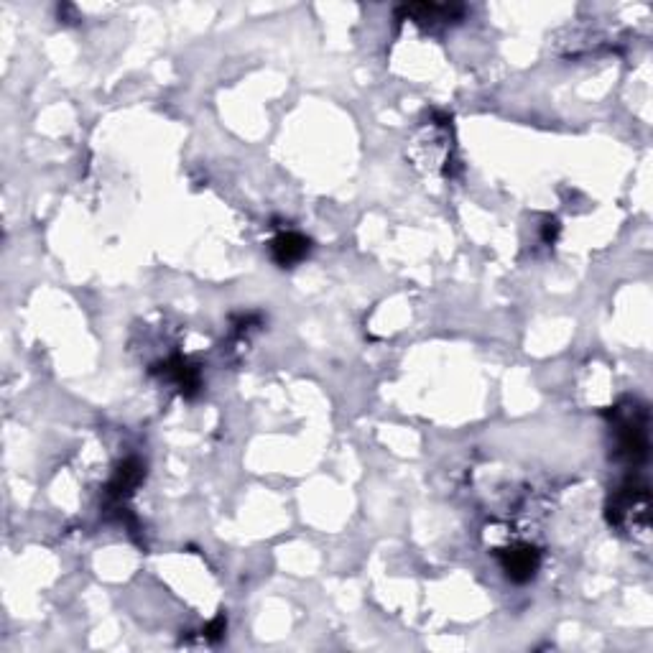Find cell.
Returning a JSON list of instances; mask_svg holds the SVG:
<instances>
[{
	"label": "cell",
	"mask_w": 653,
	"mask_h": 653,
	"mask_svg": "<svg viewBox=\"0 0 653 653\" xmlns=\"http://www.w3.org/2000/svg\"><path fill=\"white\" fill-rule=\"evenodd\" d=\"M615 434H618V457L628 465H638L648 457V414L636 401L615 411Z\"/></svg>",
	"instance_id": "1"
},
{
	"label": "cell",
	"mask_w": 653,
	"mask_h": 653,
	"mask_svg": "<svg viewBox=\"0 0 653 653\" xmlns=\"http://www.w3.org/2000/svg\"><path fill=\"white\" fill-rule=\"evenodd\" d=\"M610 523L625 531H648V488L641 480H625L610 498Z\"/></svg>",
	"instance_id": "2"
},
{
	"label": "cell",
	"mask_w": 653,
	"mask_h": 653,
	"mask_svg": "<svg viewBox=\"0 0 653 653\" xmlns=\"http://www.w3.org/2000/svg\"><path fill=\"white\" fill-rule=\"evenodd\" d=\"M498 557H500V567H503L508 580L518 582V585L534 580L536 572H539V564H541L539 551L529 544L508 546V549L500 551Z\"/></svg>",
	"instance_id": "3"
},
{
	"label": "cell",
	"mask_w": 653,
	"mask_h": 653,
	"mask_svg": "<svg viewBox=\"0 0 653 653\" xmlns=\"http://www.w3.org/2000/svg\"><path fill=\"white\" fill-rule=\"evenodd\" d=\"M273 261L281 268H291L309 256V240L299 233H281L271 243Z\"/></svg>",
	"instance_id": "4"
},
{
	"label": "cell",
	"mask_w": 653,
	"mask_h": 653,
	"mask_svg": "<svg viewBox=\"0 0 653 653\" xmlns=\"http://www.w3.org/2000/svg\"><path fill=\"white\" fill-rule=\"evenodd\" d=\"M143 477V465L138 460H128L120 465L118 475L113 477V483H110V495L115 498H125V495H131L133 488L141 483Z\"/></svg>",
	"instance_id": "5"
}]
</instances>
